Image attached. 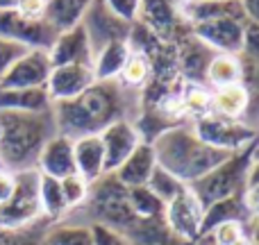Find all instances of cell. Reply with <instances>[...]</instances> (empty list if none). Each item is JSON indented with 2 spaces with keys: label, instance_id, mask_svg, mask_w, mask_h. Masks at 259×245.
I'll list each match as a JSON object with an SVG mask.
<instances>
[{
  "label": "cell",
  "instance_id": "1",
  "mask_svg": "<svg viewBox=\"0 0 259 245\" xmlns=\"http://www.w3.org/2000/svg\"><path fill=\"white\" fill-rule=\"evenodd\" d=\"M125 107V89L116 80L94 82L77 98L53 105L57 134L68 138L100 134L107 125L127 118Z\"/></svg>",
  "mask_w": 259,
  "mask_h": 245
},
{
  "label": "cell",
  "instance_id": "2",
  "mask_svg": "<svg viewBox=\"0 0 259 245\" xmlns=\"http://www.w3.org/2000/svg\"><path fill=\"white\" fill-rule=\"evenodd\" d=\"M150 145L155 150L157 166L178 177L184 186H191L230 157V152L205 143L193 132V127L187 125L161 129Z\"/></svg>",
  "mask_w": 259,
  "mask_h": 245
},
{
  "label": "cell",
  "instance_id": "3",
  "mask_svg": "<svg viewBox=\"0 0 259 245\" xmlns=\"http://www.w3.org/2000/svg\"><path fill=\"white\" fill-rule=\"evenodd\" d=\"M57 134L53 109L39 114H0V168L7 173L36 170L46 141Z\"/></svg>",
  "mask_w": 259,
  "mask_h": 245
},
{
  "label": "cell",
  "instance_id": "4",
  "mask_svg": "<svg viewBox=\"0 0 259 245\" xmlns=\"http://www.w3.org/2000/svg\"><path fill=\"white\" fill-rule=\"evenodd\" d=\"M257 161L255 157V143L250 148L241 152H234L230 155L223 164H219L214 170L200 177L198 182H193L189 186V191L200 200V205L209 207L219 200H228V198L234 195H241L243 186H246V177H248V170L250 166Z\"/></svg>",
  "mask_w": 259,
  "mask_h": 245
},
{
  "label": "cell",
  "instance_id": "5",
  "mask_svg": "<svg viewBox=\"0 0 259 245\" xmlns=\"http://www.w3.org/2000/svg\"><path fill=\"white\" fill-rule=\"evenodd\" d=\"M44 218L39 200V173L23 170L14 173V191L5 205H0V229L18 232Z\"/></svg>",
  "mask_w": 259,
  "mask_h": 245
},
{
  "label": "cell",
  "instance_id": "6",
  "mask_svg": "<svg viewBox=\"0 0 259 245\" xmlns=\"http://www.w3.org/2000/svg\"><path fill=\"white\" fill-rule=\"evenodd\" d=\"M193 132L205 143L219 148V150L230 152V155L246 150V148H250L252 143L257 141V132L252 125H248L246 121L221 118V116H214V114L196 118Z\"/></svg>",
  "mask_w": 259,
  "mask_h": 245
},
{
  "label": "cell",
  "instance_id": "7",
  "mask_svg": "<svg viewBox=\"0 0 259 245\" xmlns=\"http://www.w3.org/2000/svg\"><path fill=\"white\" fill-rule=\"evenodd\" d=\"M164 225L178 241L184 245H196L202 236V223H205V207L200 205L196 195L189 191V186L178 198L164 205Z\"/></svg>",
  "mask_w": 259,
  "mask_h": 245
},
{
  "label": "cell",
  "instance_id": "8",
  "mask_svg": "<svg viewBox=\"0 0 259 245\" xmlns=\"http://www.w3.org/2000/svg\"><path fill=\"white\" fill-rule=\"evenodd\" d=\"M248 23L250 21H243V18L219 16L196 23L193 30H196V36L202 43L219 50V55H241Z\"/></svg>",
  "mask_w": 259,
  "mask_h": 245
},
{
  "label": "cell",
  "instance_id": "9",
  "mask_svg": "<svg viewBox=\"0 0 259 245\" xmlns=\"http://www.w3.org/2000/svg\"><path fill=\"white\" fill-rule=\"evenodd\" d=\"M0 36L25 45L27 50H48L55 41V32L46 25L44 18L30 21L16 9H0Z\"/></svg>",
  "mask_w": 259,
  "mask_h": 245
},
{
  "label": "cell",
  "instance_id": "10",
  "mask_svg": "<svg viewBox=\"0 0 259 245\" xmlns=\"http://www.w3.org/2000/svg\"><path fill=\"white\" fill-rule=\"evenodd\" d=\"M84 27L87 36H89V43L94 55L98 53L100 48H105L112 41H130V34H132V25L123 23L121 18H116L107 7H105L100 0H94L87 9L84 18L80 23Z\"/></svg>",
  "mask_w": 259,
  "mask_h": 245
},
{
  "label": "cell",
  "instance_id": "11",
  "mask_svg": "<svg viewBox=\"0 0 259 245\" xmlns=\"http://www.w3.org/2000/svg\"><path fill=\"white\" fill-rule=\"evenodd\" d=\"M100 143H103V152H105V173L112 175L123 161L132 155L139 148V143L143 141L139 127L134 125L130 118L116 121L103 129L98 134Z\"/></svg>",
  "mask_w": 259,
  "mask_h": 245
},
{
  "label": "cell",
  "instance_id": "12",
  "mask_svg": "<svg viewBox=\"0 0 259 245\" xmlns=\"http://www.w3.org/2000/svg\"><path fill=\"white\" fill-rule=\"evenodd\" d=\"M53 71L48 50H27L0 80V89H46Z\"/></svg>",
  "mask_w": 259,
  "mask_h": 245
},
{
  "label": "cell",
  "instance_id": "13",
  "mask_svg": "<svg viewBox=\"0 0 259 245\" xmlns=\"http://www.w3.org/2000/svg\"><path fill=\"white\" fill-rule=\"evenodd\" d=\"M94 82H96V75L91 66H82V64L53 66L48 82H46V91H48L50 103L57 105V103H66V100L77 98Z\"/></svg>",
  "mask_w": 259,
  "mask_h": 245
},
{
  "label": "cell",
  "instance_id": "14",
  "mask_svg": "<svg viewBox=\"0 0 259 245\" xmlns=\"http://www.w3.org/2000/svg\"><path fill=\"white\" fill-rule=\"evenodd\" d=\"M48 57L53 66H68V64H82L94 68V50H91L89 36L84 27L77 25L55 36L53 45L48 48Z\"/></svg>",
  "mask_w": 259,
  "mask_h": 245
},
{
  "label": "cell",
  "instance_id": "15",
  "mask_svg": "<svg viewBox=\"0 0 259 245\" xmlns=\"http://www.w3.org/2000/svg\"><path fill=\"white\" fill-rule=\"evenodd\" d=\"M36 173L44 177L64 179L75 173V157H73V138L55 134L46 141L44 150L36 161Z\"/></svg>",
  "mask_w": 259,
  "mask_h": 245
},
{
  "label": "cell",
  "instance_id": "16",
  "mask_svg": "<svg viewBox=\"0 0 259 245\" xmlns=\"http://www.w3.org/2000/svg\"><path fill=\"white\" fill-rule=\"evenodd\" d=\"M155 168H157L155 150H152L150 141H141L137 150H134L112 175L116 177V182H121L125 188H141L148 184V179L155 173Z\"/></svg>",
  "mask_w": 259,
  "mask_h": 245
},
{
  "label": "cell",
  "instance_id": "17",
  "mask_svg": "<svg viewBox=\"0 0 259 245\" xmlns=\"http://www.w3.org/2000/svg\"><path fill=\"white\" fill-rule=\"evenodd\" d=\"M73 157H75V173L89 184L107 175L105 173V152L98 134L73 138Z\"/></svg>",
  "mask_w": 259,
  "mask_h": 245
},
{
  "label": "cell",
  "instance_id": "18",
  "mask_svg": "<svg viewBox=\"0 0 259 245\" xmlns=\"http://www.w3.org/2000/svg\"><path fill=\"white\" fill-rule=\"evenodd\" d=\"M250 86L246 84H230L221 89H211L209 114L230 121H243L250 109Z\"/></svg>",
  "mask_w": 259,
  "mask_h": 245
},
{
  "label": "cell",
  "instance_id": "19",
  "mask_svg": "<svg viewBox=\"0 0 259 245\" xmlns=\"http://www.w3.org/2000/svg\"><path fill=\"white\" fill-rule=\"evenodd\" d=\"M94 0H48L44 21L55 34L77 27Z\"/></svg>",
  "mask_w": 259,
  "mask_h": 245
},
{
  "label": "cell",
  "instance_id": "20",
  "mask_svg": "<svg viewBox=\"0 0 259 245\" xmlns=\"http://www.w3.org/2000/svg\"><path fill=\"white\" fill-rule=\"evenodd\" d=\"M53 109L46 89H0V114L3 112H21V114H39Z\"/></svg>",
  "mask_w": 259,
  "mask_h": 245
},
{
  "label": "cell",
  "instance_id": "21",
  "mask_svg": "<svg viewBox=\"0 0 259 245\" xmlns=\"http://www.w3.org/2000/svg\"><path fill=\"white\" fill-rule=\"evenodd\" d=\"M205 80L211 84V89L243 84V80H246L243 59L239 55H214L205 68Z\"/></svg>",
  "mask_w": 259,
  "mask_h": 245
},
{
  "label": "cell",
  "instance_id": "22",
  "mask_svg": "<svg viewBox=\"0 0 259 245\" xmlns=\"http://www.w3.org/2000/svg\"><path fill=\"white\" fill-rule=\"evenodd\" d=\"M132 48H130V41H112L105 48H100L94 55V75L96 82H112L118 80V73H121L123 64L130 57Z\"/></svg>",
  "mask_w": 259,
  "mask_h": 245
},
{
  "label": "cell",
  "instance_id": "23",
  "mask_svg": "<svg viewBox=\"0 0 259 245\" xmlns=\"http://www.w3.org/2000/svg\"><path fill=\"white\" fill-rule=\"evenodd\" d=\"M39 200H41V214H44V218L59 220L68 214V205L64 200L59 179L39 175Z\"/></svg>",
  "mask_w": 259,
  "mask_h": 245
},
{
  "label": "cell",
  "instance_id": "24",
  "mask_svg": "<svg viewBox=\"0 0 259 245\" xmlns=\"http://www.w3.org/2000/svg\"><path fill=\"white\" fill-rule=\"evenodd\" d=\"M39 245H91L89 225L57 223L46 229Z\"/></svg>",
  "mask_w": 259,
  "mask_h": 245
},
{
  "label": "cell",
  "instance_id": "25",
  "mask_svg": "<svg viewBox=\"0 0 259 245\" xmlns=\"http://www.w3.org/2000/svg\"><path fill=\"white\" fill-rule=\"evenodd\" d=\"M148 77H150V62H148L146 55L141 53H130V57L125 59V64H123L121 73H118V84L123 86V89H139V86H143L148 82Z\"/></svg>",
  "mask_w": 259,
  "mask_h": 245
},
{
  "label": "cell",
  "instance_id": "26",
  "mask_svg": "<svg viewBox=\"0 0 259 245\" xmlns=\"http://www.w3.org/2000/svg\"><path fill=\"white\" fill-rule=\"evenodd\" d=\"M146 188L161 202V205H168V202L173 200V198H178L187 186H184L178 177H173L170 173H166L164 168H159V166H157L155 173H152L150 179H148Z\"/></svg>",
  "mask_w": 259,
  "mask_h": 245
},
{
  "label": "cell",
  "instance_id": "27",
  "mask_svg": "<svg viewBox=\"0 0 259 245\" xmlns=\"http://www.w3.org/2000/svg\"><path fill=\"white\" fill-rule=\"evenodd\" d=\"M59 186H62V193H64V200H66V205H68V211L84 207L87 198H89V188H91V184L87 182L84 177H80L77 173H73V175H68V177L59 179Z\"/></svg>",
  "mask_w": 259,
  "mask_h": 245
},
{
  "label": "cell",
  "instance_id": "28",
  "mask_svg": "<svg viewBox=\"0 0 259 245\" xmlns=\"http://www.w3.org/2000/svg\"><path fill=\"white\" fill-rule=\"evenodd\" d=\"M182 109L193 116L202 118L209 114V103H211V91L205 89V86H198V84H191L187 91H184L182 98Z\"/></svg>",
  "mask_w": 259,
  "mask_h": 245
},
{
  "label": "cell",
  "instance_id": "29",
  "mask_svg": "<svg viewBox=\"0 0 259 245\" xmlns=\"http://www.w3.org/2000/svg\"><path fill=\"white\" fill-rule=\"evenodd\" d=\"M89 232H91V245H130L125 234L114 227H107V225L89 223Z\"/></svg>",
  "mask_w": 259,
  "mask_h": 245
},
{
  "label": "cell",
  "instance_id": "30",
  "mask_svg": "<svg viewBox=\"0 0 259 245\" xmlns=\"http://www.w3.org/2000/svg\"><path fill=\"white\" fill-rule=\"evenodd\" d=\"M100 3H103L116 18H121L123 23L132 25V23L137 21L139 12H141L143 0H100Z\"/></svg>",
  "mask_w": 259,
  "mask_h": 245
},
{
  "label": "cell",
  "instance_id": "31",
  "mask_svg": "<svg viewBox=\"0 0 259 245\" xmlns=\"http://www.w3.org/2000/svg\"><path fill=\"white\" fill-rule=\"evenodd\" d=\"M27 53L25 45L16 43V41H9V39H3L0 36V80L5 77V73Z\"/></svg>",
  "mask_w": 259,
  "mask_h": 245
},
{
  "label": "cell",
  "instance_id": "32",
  "mask_svg": "<svg viewBox=\"0 0 259 245\" xmlns=\"http://www.w3.org/2000/svg\"><path fill=\"white\" fill-rule=\"evenodd\" d=\"M46 5H48V0H16V7L14 9H16L23 18L39 21V18H44Z\"/></svg>",
  "mask_w": 259,
  "mask_h": 245
},
{
  "label": "cell",
  "instance_id": "33",
  "mask_svg": "<svg viewBox=\"0 0 259 245\" xmlns=\"http://www.w3.org/2000/svg\"><path fill=\"white\" fill-rule=\"evenodd\" d=\"M14 191V173H7V170L0 168V205L9 200Z\"/></svg>",
  "mask_w": 259,
  "mask_h": 245
},
{
  "label": "cell",
  "instance_id": "34",
  "mask_svg": "<svg viewBox=\"0 0 259 245\" xmlns=\"http://www.w3.org/2000/svg\"><path fill=\"white\" fill-rule=\"evenodd\" d=\"M232 245H255V236H243V238H239V241L232 243Z\"/></svg>",
  "mask_w": 259,
  "mask_h": 245
}]
</instances>
